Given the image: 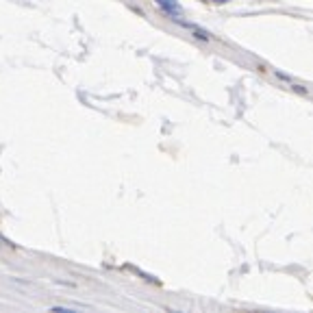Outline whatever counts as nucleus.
<instances>
[{"mask_svg":"<svg viewBox=\"0 0 313 313\" xmlns=\"http://www.w3.org/2000/svg\"><path fill=\"white\" fill-rule=\"evenodd\" d=\"M174 22L176 24H181L183 29H187L194 33V37H198V39H203V41H211L213 39V35L209 31H204L203 26H198V24H194V22H185V20H181V18H174Z\"/></svg>","mask_w":313,"mask_h":313,"instance_id":"nucleus-1","label":"nucleus"},{"mask_svg":"<svg viewBox=\"0 0 313 313\" xmlns=\"http://www.w3.org/2000/svg\"><path fill=\"white\" fill-rule=\"evenodd\" d=\"M159 7L163 9V11L167 13V16L174 20V18H181L183 16V7L179 4V0H155Z\"/></svg>","mask_w":313,"mask_h":313,"instance_id":"nucleus-2","label":"nucleus"},{"mask_svg":"<svg viewBox=\"0 0 313 313\" xmlns=\"http://www.w3.org/2000/svg\"><path fill=\"white\" fill-rule=\"evenodd\" d=\"M213 2H218V4H224V2H228V0H213Z\"/></svg>","mask_w":313,"mask_h":313,"instance_id":"nucleus-3","label":"nucleus"}]
</instances>
